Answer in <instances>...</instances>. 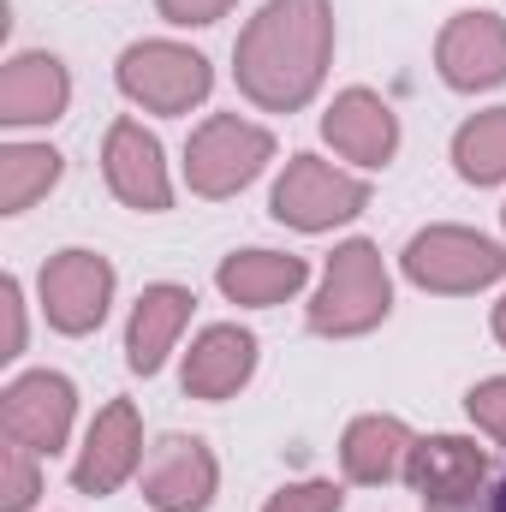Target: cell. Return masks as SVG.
<instances>
[{"label":"cell","mask_w":506,"mask_h":512,"mask_svg":"<svg viewBox=\"0 0 506 512\" xmlns=\"http://www.w3.org/2000/svg\"><path fill=\"white\" fill-rule=\"evenodd\" d=\"M435 72L459 96L506 84V18L501 12H453L435 42Z\"/></svg>","instance_id":"11"},{"label":"cell","mask_w":506,"mask_h":512,"mask_svg":"<svg viewBox=\"0 0 506 512\" xmlns=\"http://www.w3.org/2000/svg\"><path fill=\"white\" fill-rule=\"evenodd\" d=\"M0 316H6L0 358L12 364V358H24V286H18V274H6V280H0Z\"/></svg>","instance_id":"26"},{"label":"cell","mask_w":506,"mask_h":512,"mask_svg":"<svg viewBox=\"0 0 506 512\" xmlns=\"http://www.w3.org/2000/svg\"><path fill=\"white\" fill-rule=\"evenodd\" d=\"M268 161H274L268 126L239 120V114H209L185 143V185L197 197H239Z\"/></svg>","instance_id":"5"},{"label":"cell","mask_w":506,"mask_h":512,"mask_svg":"<svg viewBox=\"0 0 506 512\" xmlns=\"http://www.w3.org/2000/svg\"><path fill=\"white\" fill-rule=\"evenodd\" d=\"M256 376V334L239 328V322H215L197 334V346L185 352V393L191 399H233L239 387Z\"/></svg>","instance_id":"17"},{"label":"cell","mask_w":506,"mask_h":512,"mask_svg":"<svg viewBox=\"0 0 506 512\" xmlns=\"http://www.w3.org/2000/svg\"><path fill=\"white\" fill-rule=\"evenodd\" d=\"M465 411H471V423L483 429V435H495L506 447V376H489V382H477L465 393Z\"/></svg>","instance_id":"24"},{"label":"cell","mask_w":506,"mask_h":512,"mask_svg":"<svg viewBox=\"0 0 506 512\" xmlns=\"http://www.w3.org/2000/svg\"><path fill=\"white\" fill-rule=\"evenodd\" d=\"M346 507V489L328 483V477H310V483H286L280 495H268L262 512H340Z\"/></svg>","instance_id":"23"},{"label":"cell","mask_w":506,"mask_h":512,"mask_svg":"<svg viewBox=\"0 0 506 512\" xmlns=\"http://www.w3.org/2000/svg\"><path fill=\"white\" fill-rule=\"evenodd\" d=\"M501 221H506V209H501Z\"/></svg>","instance_id":"29"},{"label":"cell","mask_w":506,"mask_h":512,"mask_svg":"<svg viewBox=\"0 0 506 512\" xmlns=\"http://www.w3.org/2000/svg\"><path fill=\"white\" fill-rule=\"evenodd\" d=\"M36 459H42V453H30V447H18V441L0 447V512H30L36 507V495H42Z\"/></svg>","instance_id":"22"},{"label":"cell","mask_w":506,"mask_h":512,"mask_svg":"<svg viewBox=\"0 0 506 512\" xmlns=\"http://www.w3.org/2000/svg\"><path fill=\"white\" fill-rule=\"evenodd\" d=\"M334 60V6L328 0H268L233 42L239 96L262 114H298L316 102Z\"/></svg>","instance_id":"1"},{"label":"cell","mask_w":506,"mask_h":512,"mask_svg":"<svg viewBox=\"0 0 506 512\" xmlns=\"http://www.w3.org/2000/svg\"><path fill=\"white\" fill-rule=\"evenodd\" d=\"M239 0H155V12L179 30H203V24H221Z\"/></svg>","instance_id":"25"},{"label":"cell","mask_w":506,"mask_h":512,"mask_svg":"<svg viewBox=\"0 0 506 512\" xmlns=\"http://www.w3.org/2000/svg\"><path fill=\"white\" fill-rule=\"evenodd\" d=\"M364 209H370V185L322 155H292L268 197V215L298 233H328L340 221H358Z\"/></svg>","instance_id":"4"},{"label":"cell","mask_w":506,"mask_h":512,"mask_svg":"<svg viewBox=\"0 0 506 512\" xmlns=\"http://www.w3.org/2000/svg\"><path fill=\"white\" fill-rule=\"evenodd\" d=\"M72 108V78L54 54L30 48V54H12L6 72H0V126L24 131V126H54L60 114Z\"/></svg>","instance_id":"15"},{"label":"cell","mask_w":506,"mask_h":512,"mask_svg":"<svg viewBox=\"0 0 506 512\" xmlns=\"http://www.w3.org/2000/svg\"><path fill=\"white\" fill-rule=\"evenodd\" d=\"M387 310H393V274H387L381 251L370 239H346L340 251L328 256L322 286H316L304 322L322 340H358V334H370V328L387 322Z\"/></svg>","instance_id":"2"},{"label":"cell","mask_w":506,"mask_h":512,"mask_svg":"<svg viewBox=\"0 0 506 512\" xmlns=\"http://www.w3.org/2000/svg\"><path fill=\"white\" fill-rule=\"evenodd\" d=\"M417 435L405 417H387V411H370V417H352L346 435H340V471L364 489H381L393 477H405V459H411Z\"/></svg>","instance_id":"18"},{"label":"cell","mask_w":506,"mask_h":512,"mask_svg":"<svg viewBox=\"0 0 506 512\" xmlns=\"http://www.w3.org/2000/svg\"><path fill=\"white\" fill-rule=\"evenodd\" d=\"M489 453L465 435H423L405 459V483L429 512H477Z\"/></svg>","instance_id":"9"},{"label":"cell","mask_w":506,"mask_h":512,"mask_svg":"<svg viewBox=\"0 0 506 512\" xmlns=\"http://www.w3.org/2000/svg\"><path fill=\"white\" fill-rule=\"evenodd\" d=\"M197 310V292L191 286H173V280H155L143 286V298L131 304V322H126V364L131 376H155L167 364V352L179 346L185 322Z\"/></svg>","instance_id":"16"},{"label":"cell","mask_w":506,"mask_h":512,"mask_svg":"<svg viewBox=\"0 0 506 512\" xmlns=\"http://www.w3.org/2000/svg\"><path fill=\"white\" fill-rule=\"evenodd\" d=\"M453 167L465 185H506V108L471 114L453 131Z\"/></svg>","instance_id":"21"},{"label":"cell","mask_w":506,"mask_h":512,"mask_svg":"<svg viewBox=\"0 0 506 512\" xmlns=\"http://www.w3.org/2000/svg\"><path fill=\"white\" fill-rule=\"evenodd\" d=\"M304 280H310V262L292 251H233L215 268V286L227 292V304H245V310L286 304Z\"/></svg>","instance_id":"19"},{"label":"cell","mask_w":506,"mask_h":512,"mask_svg":"<svg viewBox=\"0 0 506 512\" xmlns=\"http://www.w3.org/2000/svg\"><path fill=\"white\" fill-rule=\"evenodd\" d=\"M495 340H501V346H506V298H501V304H495Z\"/></svg>","instance_id":"27"},{"label":"cell","mask_w":506,"mask_h":512,"mask_svg":"<svg viewBox=\"0 0 506 512\" xmlns=\"http://www.w3.org/2000/svg\"><path fill=\"white\" fill-rule=\"evenodd\" d=\"M114 84H120V96H126L131 108L161 114V120H179V114H191V108L209 102L215 66L197 48H185V42L149 36V42H131L126 54H120Z\"/></svg>","instance_id":"3"},{"label":"cell","mask_w":506,"mask_h":512,"mask_svg":"<svg viewBox=\"0 0 506 512\" xmlns=\"http://www.w3.org/2000/svg\"><path fill=\"white\" fill-rule=\"evenodd\" d=\"M36 298H42V316L54 334H96L108 322V304H114V262L102 251H60L42 262V280H36Z\"/></svg>","instance_id":"7"},{"label":"cell","mask_w":506,"mask_h":512,"mask_svg":"<svg viewBox=\"0 0 506 512\" xmlns=\"http://www.w3.org/2000/svg\"><path fill=\"white\" fill-rule=\"evenodd\" d=\"M66 173V155L48 143H6L0 149V215H24L36 197H48Z\"/></svg>","instance_id":"20"},{"label":"cell","mask_w":506,"mask_h":512,"mask_svg":"<svg viewBox=\"0 0 506 512\" xmlns=\"http://www.w3.org/2000/svg\"><path fill=\"white\" fill-rule=\"evenodd\" d=\"M143 471V423H137V405L131 399H108L84 435V453L72 465V489L78 495H114L120 483H131Z\"/></svg>","instance_id":"12"},{"label":"cell","mask_w":506,"mask_h":512,"mask_svg":"<svg viewBox=\"0 0 506 512\" xmlns=\"http://www.w3.org/2000/svg\"><path fill=\"white\" fill-rule=\"evenodd\" d=\"M72 417H78V387L66 382L60 370H24L12 376L6 393H0V429L6 441L54 459L72 435Z\"/></svg>","instance_id":"8"},{"label":"cell","mask_w":506,"mask_h":512,"mask_svg":"<svg viewBox=\"0 0 506 512\" xmlns=\"http://www.w3.org/2000/svg\"><path fill=\"white\" fill-rule=\"evenodd\" d=\"M102 173H108V191L137 215H167L173 209V179H167L161 143H155V131H143V120H114L108 126Z\"/></svg>","instance_id":"13"},{"label":"cell","mask_w":506,"mask_h":512,"mask_svg":"<svg viewBox=\"0 0 506 512\" xmlns=\"http://www.w3.org/2000/svg\"><path fill=\"white\" fill-rule=\"evenodd\" d=\"M405 280L423 286V292H447V298H465V292H483L506 274V251L489 233H471V227H423L405 256H399Z\"/></svg>","instance_id":"6"},{"label":"cell","mask_w":506,"mask_h":512,"mask_svg":"<svg viewBox=\"0 0 506 512\" xmlns=\"http://www.w3.org/2000/svg\"><path fill=\"white\" fill-rule=\"evenodd\" d=\"M322 137L334 143V155H346L352 167H387L399 155V114L381 102L376 90L352 84L328 102L322 114Z\"/></svg>","instance_id":"14"},{"label":"cell","mask_w":506,"mask_h":512,"mask_svg":"<svg viewBox=\"0 0 506 512\" xmlns=\"http://www.w3.org/2000/svg\"><path fill=\"white\" fill-rule=\"evenodd\" d=\"M221 489V465L197 435H161L143 459V501L155 512H209Z\"/></svg>","instance_id":"10"},{"label":"cell","mask_w":506,"mask_h":512,"mask_svg":"<svg viewBox=\"0 0 506 512\" xmlns=\"http://www.w3.org/2000/svg\"><path fill=\"white\" fill-rule=\"evenodd\" d=\"M489 512H506V477L495 483V495H489Z\"/></svg>","instance_id":"28"}]
</instances>
